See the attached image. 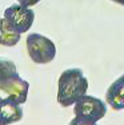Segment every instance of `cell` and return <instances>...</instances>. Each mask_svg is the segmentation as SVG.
I'll return each mask as SVG.
<instances>
[{"mask_svg": "<svg viewBox=\"0 0 124 125\" xmlns=\"http://www.w3.org/2000/svg\"><path fill=\"white\" fill-rule=\"evenodd\" d=\"M88 80L80 68H69L61 72L57 83V103L63 108L71 106L87 93Z\"/></svg>", "mask_w": 124, "mask_h": 125, "instance_id": "cell-1", "label": "cell"}, {"mask_svg": "<svg viewBox=\"0 0 124 125\" xmlns=\"http://www.w3.org/2000/svg\"><path fill=\"white\" fill-rule=\"evenodd\" d=\"M15 75H19L15 62L8 60V59L0 57V80L8 79V77L15 76Z\"/></svg>", "mask_w": 124, "mask_h": 125, "instance_id": "cell-9", "label": "cell"}, {"mask_svg": "<svg viewBox=\"0 0 124 125\" xmlns=\"http://www.w3.org/2000/svg\"><path fill=\"white\" fill-rule=\"evenodd\" d=\"M40 0H17V3L23 5H27V7H32V5H36Z\"/></svg>", "mask_w": 124, "mask_h": 125, "instance_id": "cell-10", "label": "cell"}, {"mask_svg": "<svg viewBox=\"0 0 124 125\" xmlns=\"http://www.w3.org/2000/svg\"><path fill=\"white\" fill-rule=\"evenodd\" d=\"M4 17L8 20L11 25L20 33L29 31V28L34 24L35 12L27 5L23 4H12L4 11Z\"/></svg>", "mask_w": 124, "mask_h": 125, "instance_id": "cell-5", "label": "cell"}, {"mask_svg": "<svg viewBox=\"0 0 124 125\" xmlns=\"http://www.w3.org/2000/svg\"><path fill=\"white\" fill-rule=\"evenodd\" d=\"M27 51L31 60L36 64H48L56 56L55 43L44 35L29 33L27 37Z\"/></svg>", "mask_w": 124, "mask_h": 125, "instance_id": "cell-3", "label": "cell"}, {"mask_svg": "<svg viewBox=\"0 0 124 125\" xmlns=\"http://www.w3.org/2000/svg\"><path fill=\"white\" fill-rule=\"evenodd\" d=\"M20 32L16 31L12 25L8 23L5 17L0 19V45L13 47L20 41Z\"/></svg>", "mask_w": 124, "mask_h": 125, "instance_id": "cell-8", "label": "cell"}, {"mask_svg": "<svg viewBox=\"0 0 124 125\" xmlns=\"http://www.w3.org/2000/svg\"><path fill=\"white\" fill-rule=\"evenodd\" d=\"M105 101L113 111L124 109V75L117 77L105 92Z\"/></svg>", "mask_w": 124, "mask_h": 125, "instance_id": "cell-6", "label": "cell"}, {"mask_svg": "<svg viewBox=\"0 0 124 125\" xmlns=\"http://www.w3.org/2000/svg\"><path fill=\"white\" fill-rule=\"evenodd\" d=\"M73 105L75 118L71 121L72 125H93L107 113V101L104 103L101 99L90 94H83Z\"/></svg>", "mask_w": 124, "mask_h": 125, "instance_id": "cell-2", "label": "cell"}, {"mask_svg": "<svg viewBox=\"0 0 124 125\" xmlns=\"http://www.w3.org/2000/svg\"><path fill=\"white\" fill-rule=\"evenodd\" d=\"M28 89L29 83L23 80L19 75L0 80V103L13 101L17 104H24L28 97Z\"/></svg>", "mask_w": 124, "mask_h": 125, "instance_id": "cell-4", "label": "cell"}, {"mask_svg": "<svg viewBox=\"0 0 124 125\" xmlns=\"http://www.w3.org/2000/svg\"><path fill=\"white\" fill-rule=\"evenodd\" d=\"M112 1L117 3V4H120V5H124V0H112Z\"/></svg>", "mask_w": 124, "mask_h": 125, "instance_id": "cell-11", "label": "cell"}, {"mask_svg": "<svg viewBox=\"0 0 124 125\" xmlns=\"http://www.w3.org/2000/svg\"><path fill=\"white\" fill-rule=\"evenodd\" d=\"M23 117V108L20 104L13 101H1L0 103V125L13 124L20 121Z\"/></svg>", "mask_w": 124, "mask_h": 125, "instance_id": "cell-7", "label": "cell"}]
</instances>
